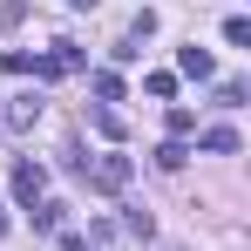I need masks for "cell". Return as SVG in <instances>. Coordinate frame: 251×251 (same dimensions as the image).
<instances>
[{"mask_svg": "<svg viewBox=\"0 0 251 251\" xmlns=\"http://www.w3.org/2000/svg\"><path fill=\"white\" fill-rule=\"evenodd\" d=\"M68 163L82 170L95 190H109V197H116V190H129V176H136V163H129L123 150H109V156H68Z\"/></svg>", "mask_w": 251, "mask_h": 251, "instance_id": "1", "label": "cell"}, {"mask_svg": "<svg viewBox=\"0 0 251 251\" xmlns=\"http://www.w3.org/2000/svg\"><path fill=\"white\" fill-rule=\"evenodd\" d=\"M41 197H48V170L34 163V156H14V204H27V210H34Z\"/></svg>", "mask_w": 251, "mask_h": 251, "instance_id": "2", "label": "cell"}, {"mask_svg": "<svg viewBox=\"0 0 251 251\" xmlns=\"http://www.w3.org/2000/svg\"><path fill=\"white\" fill-rule=\"evenodd\" d=\"M75 68H82V48L75 41H54L48 54H34V75H41V82H61V75H75Z\"/></svg>", "mask_w": 251, "mask_h": 251, "instance_id": "3", "label": "cell"}, {"mask_svg": "<svg viewBox=\"0 0 251 251\" xmlns=\"http://www.w3.org/2000/svg\"><path fill=\"white\" fill-rule=\"evenodd\" d=\"M34 123H41V95H14V102L0 109V129H14V136H27Z\"/></svg>", "mask_w": 251, "mask_h": 251, "instance_id": "4", "label": "cell"}, {"mask_svg": "<svg viewBox=\"0 0 251 251\" xmlns=\"http://www.w3.org/2000/svg\"><path fill=\"white\" fill-rule=\"evenodd\" d=\"M176 68H183V75H197V82H210V48H176Z\"/></svg>", "mask_w": 251, "mask_h": 251, "instance_id": "5", "label": "cell"}, {"mask_svg": "<svg viewBox=\"0 0 251 251\" xmlns=\"http://www.w3.org/2000/svg\"><path fill=\"white\" fill-rule=\"evenodd\" d=\"M204 150H217V156H238V129H231V123L204 129Z\"/></svg>", "mask_w": 251, "mask_h": 251, "instance_id": "6", "label": "cell"}, {"mask_svg": "<svg viewBox=\"0 0 251 251\" xmlns=\"http://www.w3.org/2000/svg\"><path fill=\"white\" fill-rule=\"evenodd\" d=\"M61 217H68V204L41 197V204H34V231H61Z\"/></svg>", "mask_w": 251, "mask_h": 251, "instance_id": "7", "label": "cell"}, {"mask_svg": "<svg viewBox=\"0 0 251 251\" xmlns=\"http://www.w3.org/2000/svg\"><path fill=\"white\" fill-rule=\"evenodd\" d=\"M95 95H102V109L123 102V75H116V68H95Z\"/></svg>", "mask_w": 251, "mask_h": 251, "instance_id": "8", "label": "cell"}, {"mask_svg": "<svg viewBox=\"0 0 251 251\" xmlns=\"http://www.w3.org/2000/svg\"><path fill=\"white\" fill-rule=\"evenodd\" d=\"M0 68H7V75H34V54H27V48H7Z\"/></svg>", "mask_w": 251, "mask_h": 251, "instance_id": "9", "label": "cell"}, {"mask_svg": "<svg viewBox=\"0 0 251 251\" xmlns=\"http://www.w3.org/2000/svg\"><path fill=\"white\" fill-rule=\"evenodd\" d=\"M88 123L102 129V136H109V143H116V136H123V116H116V109H88Z\"/></svg>", "mask_w": 251, "mask_h": 251, "instance_id": "10", "label": "cell"}, {"mask_svg": "<svg viewBox=\"0 0 251 251\" xmlns=\"http://www.w3.org/2000/svg\"><path fill=\"white\" fill-rule=\"evenodd\" d=\"M224 41H231V48H251V21H245V14L224 21Z\"/></svg>", "mask_w": 251, "mask_h": 251, "instance_id": "11", "label": "cell"}, {"mask_svg": "<svg viewBox=\"0 0 251 251\" xmlns=\"http://www.w3.org/2000/svg\"><path fill=\"white\" fill-rule=\"evenodd\" d=\"M238 102H245V82H238V75H231V82H217V109H238Z\"/></svg>", "mask_w": 251, "mask_h": 251, "instance_id": "12", "label": "cell"}, {"mask_svg": "<svg viewBox=\"0 0 251 251\" xmlns=\"http://www.w3.org/2000/svg\"><path fill=\"white\" fill-rule=\"evenodd\" d=\"M190 129H197V116H190V109H170V143H183Z\"/></svg>", "mask_w": 251, "mask_h": 251, "instance_id": "13", "label": "cell"}, {"mask_svg": "<svg viewBox=\"0 0 251 251\" xmlns=\"http://www.w3.org/2000/svg\"><path fill=\"white\" fill-rule=\"evenodd\" d=\"M156 163H163V170H183V163H190V150H183V143H163V150H156Z\"/></svg>", "mask_w": 251, "mask_h": 251, "instance_id": "14", "label": "cell"}, {"mask_svg": "<svg viewBox=\"0 0 251 251\" xmlns=\"http://www.w3.org/2000/svg\"><path fill=\"white\" fill-rule=\"evenodd\" d=\"M150 34H156V14H150V7H143V14H136V21H129V41H150Z\"/></svg>", "mask_w": 251, "mask_h": 251, "instance_id": "15", "label": "cell"}, {"mask_svg": "<svg viewBox=\"0 0 251 251\" xmlns=\"http://www.w3.org/2000/svg\"><path fill=\"white\" fill-rule=\"evenodd\" d=\"M143 88H150L156 102H170V95H176V75H150V82H143Z\"/></svg>", "mask_w": 251, "mask_h": 251, "instance_id": "16", "label": "cell"}, {"mask_svg": "<svg viewBox=\"0 0 251 251\" xmlns=\"http://www.w3.org/2000/svg\"><path fill=\"white\" fill-rule=\"evenodd\" d=\"M61 251H88V238L82 231H61Z\"/></svg>", "mask_w": 251, "mask_h": 251, "instance_id": "17", "label": "cell"}, {"mask_svg": "<svg viewBox=\"0 0 251 251\" xmlns=\"http://www.w3.org/2000/svg\"><path fill=\"white\" fill-rule=\"evenodd\" d=\"M0 238H7V210H0Z\"/></svg>", "mask_w": 251, "mask_h": 251, "instance_id": "18", "label": "cell"}, {"mask_svg": "<svg viewBox=\"0 0 251 251\" xmlns=\"http://www.w3.org/2000/svg\"><path fill=\"white\" fill-rule=\"evenodd\" d=\"M68 7H95V0H68Z\"/></svg>", "mask_w": 251, "mask_h": 251, "instance_id": "19", "label": "cell"}]
</instances>
